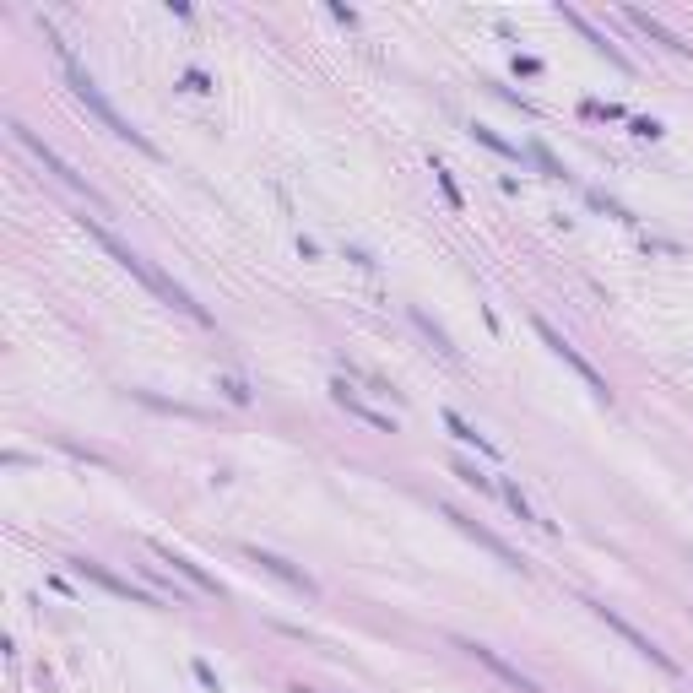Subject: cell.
Returning a JSON list of instances; mask_svg holds the SVG:
<instances>
[{
  "label": "cell",
  "instance_id": "1",
  "mask_svg": "<svg viewBox=\"0 0 693 693\" xmlns=\"http://www.w3.org/2000/svg\"><path fill=\"white\" fill-rule=\"evenodd\" d=\"M81 228H87V233H92V239H98V244H103V249H108V255H114V260H119V266L130 271V276H141V282H146V287H152V293H157L163 304H173V309H184V314H195V320H211V314H206V309H201V304H195V298L184 293V287H173V282H168V276H163V271H157L152 260H141V255H136L130 244H119V239H114V233H108V228L98 222V217H81Z\"/></svg>",
  "mask_w": 693,
  "mask_h": 693
},
{
  "label": "cell",
  "instance_id": "2",
  "mask_svg": "<svg viewBox=\"0 0 693 693\" xmlns=\"http://www.w3.org/2000/svg\"><path fill=\"white\" fill-rule=\"evenodd\" d=\"M49 38H54V33H49ZM54 54H60V65H65V76H70V92H76V98H81V103H87L98 119H103V130H114L119 141H130V146H141V152H157V146H152V141H146V136H141V130H136V125H130V119H125V114H119V108L103 98V87H98V81H92V76L76 65V54H70L60 38H54Z\"/></svg>",
  "mask_w": 693,
  "mask_h": 693
},
{
  "label": "cell",
  "instance_id": "3",
  "mask_svg": "<svg viewBox=\"0 0 693 693\" xmlns=\"http://www.w3.org/2000/svg\"><path fill=\"white\" fill-rule=\"evenodd\" d=\"M11 130H16V141H22V146H27V152H33V157H38V163H43L49 173H60V179H65V184H70L76 195H87V201H92V206L103 211V201H98V190H92V184H87V179H81V173H76V168H70L65 157H54V152H49V146H43V141H38V136H33L27 125H11Z\"/></svg>",
  "mask_w": 693,
  "mask_h": 693
},
{
  "label": "cell",
  "instance_id": "4",
  "mask_svg": "<svg viewBox=\"0 0 693 693\" xmlns=\"http://www.w3.org/2000/svg\"><path fill=\"white\" fill-rule=\"evenodd\" d=\"M585 607H591V613H596V618H602V623H607V629H618V634H623V640H629V645H634V651H640V656H651V661H656V667H661V672H672V678H678V672H683V667H678V661H672V656H667V651H661V645H656V640H645V634H640V629H634V623H623V618H618V613H613V607H602V602H585Z\"/></svg>",
  "mask_w": 693,
  "mask_h": 693
},
{
  "label": "cell",
  "instance_id": "5",
  "mask_svg": "<svg viewBox=\"0 0 693 693\" xmlns=\"http://www.w3.org/2000/svg\"><path fill=\"white\" fill-rule=\"evenodd\" d=\"M531 325H537V336H542V342H548V347H553V352H558V358H564V363H569V369H575V374H580V379H585V385L596 390V396H602V401H613L607 379H602V374H596V369H591V363H585V358H580V352H575V347H569V342H564V336H558V331L548 325V320H542V314H537Z\"/></svg>",
  "mask_w": 693,
  "mask_h": 693
},
{
  "label": "cell",
  "instance_id": "6",
  "mask_svg": "<svg viewBox=\"0 0 693 693\" xmlns=\"http://www.w3.org/2000/svg\"><path fill=\"white\" fill-rule=\"evenodd\" d=\"M70 569H76V575H87L92 585H103L108 596H125L130 607H157V602H152L146 591H136V585H125V580H114V575H108V569H103L98 558H70Z\"/></svg>",
  "mask_w": 693,
  "mask_h": 693
},
{
  "label": "cell",
  "instance_id": "7",
  "mask_svg": "<svg viewBox=\"0 0 693 693\" xmlns=\"http://www.w3.org/2000/svg\"><path fill=\"white\" fill-rule=\"evenodd\" d=\"M461 651H466V656H477V661H482V667H488L493 678H504V683H510L515 693H537V683H531L526 672H515V667H510V661H504L499 651H488V645H461Z\"/></svg>",
  "mask_w": 693,
  "mask_h": 693
},
{
  "label": "cell",
  "instance_id": "8",
  "mask_svg": "<svg viewBox=\"0 0 693 693\" xmlns=\"http://www.w3.org/2000/svg\"><path fill=\"white\" fill-rule=\"evenodd\" d=\"M244 553H249V564H260L266 575H276V580H287L293 591H304V596H314V580H309L304 569H293L287 558H276V553H260V548H244Z\"/></svg>",
  "mask_w": 693,
  "mask_h": 693
},
{
  "label": "cell",
  "instance_id": "9",
  "mask_svg": "<svg viewBox=\"0 0 693 693\" xmlns=\"http://www.w3.org/2000/svg\"><path fill=\"white\" fill-rule=\"evenodd\" d=\"M445 515H450V520H461V526H466V531H472V537H477V542H482V548H488V553H499V564H510V569H526V564H520V553H515V548H504V542H499V537H493V531H482V526H477V520H466V515H461V510H445Z\"/></svg>",
  "mask_w": 693,
  "mask_h": 693
},
{
  "label": "cell",
  "instance_id": "10",
  "mask_svg": "<svg viewBox=\"0 0 693 693\" xmlns=\"http://www.w3.org/2000/svg\"><path fill=\"white\" fill-rule=\"evenodd\" d=\"M152 553H157L163 564H173V569H179V575H184L190 585H201V591H211V596H222V585H217V580H211V575H206L201 564H190L184 553H173V548H152Z\"/></svg>",
  "mask_w": 693,
  "mask_h": 693
},
{
  "label": "cell",
  "instance_id": "11",
  "mask_svg": "<svg viewBox=\"0 0 693 693\" xmlns=\"http://www.w3.org/2000/svg\"><path fill=\"white\" fill-rule=\"evenodd\" d=\"M331 390H336V401H342V407H347L352 417H363V423H369V428H379V434H396V423H390L385 412H374V407H363V401H352V390H347V379H336Z\"/></svg>",
  "mask_w": 693,
  "mask_h": 693
},
{
  "label": "cell",
  "instance_id": "12",
  "mask_svg": "<svg viewBox=\"0 0 693 693\" xmlns=\"http://www.w3.org/2000/svg\"><path fill=\"white\" fill-rule=\"evenodd\" d=\"M629 22H634V27H645V33H651L656 43H667V49H678V54H693V43H683L678 33H667V27H661V22L651 16V11H629Z\"/></svg>",
  "mask_w": 693,
  "mask_h": 693
},
{
  "label": "cell",
  "instance_id": "13",
  "mask_svg": "<svg viewBox=\"0 0 693 693\" xmlns=\"http://www.w3.org/2000/svg\"><path fill=\"white\" fill-rule=\"evenodd\" d=\"M564 16H569V22H575V27H580V33H585V38H591V43H596V49H602V54H607L613 65H618V70H629V60H623V54H618V49L607 43V33H596V27H591V22L580 16V11H564Z\"/></svg>",
  "mask_w": 693,
  "mask_h": 693
},
{
  "label": "cell",
  "instance_id": "14",
  "mask_svg": "<svg viewBox=\"0 0 693 693\" xmlns=\"http://www.w3.org/2000/svg\"><path fill=\"white\" fill-rule=\"evenodd\" d=\"M445 428H450L455 439H466V445H477V455H499V450H493V445H488V439H482V434H477V428H472V423L461 417V412H445Z\"/></svg>",
  "mask_w": 693,
  "mask_h": 693
},
{
  "label": "cell",
  "instance_id": "15",
  "mask_svg": "<svg viewBox=\"0 0 693 693\" xmlns=\"http://www.w3.org/2000/svg\"><path fill=\"white\" fill-rule=\"evenodd\" d=\"M412 320H417V325H423V331H428V336H434V347H439V352H445V358H450V363H455V347H450V342H445V331H439V325H434V320H428V314H423V309H412Z\"/></svg>",
  "mask_w": 693,
  "mask_h": 693
},
{
  "label": "cell",
  "instance_id": "16",
  "mask_svg": "<svg viewBox=\"0 0 693 693\" xmlns=\"http://www.w3.org/2000/svg\"><path fill=\"white\" fill-rule=\"evenodd\" d=\"M472 136H477V141H482V146H493V152H504V157H515V146H510V141H499V136H493V130H488V125H477V130H472Z\"/></svg>",
  "mask_w": 693,
  "mask_h": 693
},
{
  "label": "cell",
  "instance_id": "17",
  "mask_svg": "<svg viewBox=\"0 0 693 693\" xmlns=\"http://www.w3.org/2000/svg\"><path fill=\"white\" fill-rule=\"evenodd\" d=\"M455 477H461V482H472V488H482V493L493 488V482H488V477H482L477 466H466V461H455Z\"/></svg>",
  "mask_w": 693,
  "mask_h": 693
},
{
  "label": "cell",
  "instance_id": "18",
  "mask_svg": "<svg viewBox=\"0 0 693 693\" xmlns=\"http://www.w3.org/2000/svg\"><path fill=\"white\" fill-rule=\"evenodd\" d=\"M195 678H201V688H206V693H222V683H217V672H211L206 661H195Z\"/></svg>",
  "mask_w": 693,
  "mask_h": 693
},
{
  "label": "cell",
  "instance_id": "19",
  "mask_svg": "<svg viewBox=\"0 0 693 693\" xmlns=\"http://www.w3.org/2000/svg\"><path fill=\"white\" fill-rule=\"evenodd\" d=\"M504 499H510V510H515V515H520V520H531V504H526V499H520V488H504Z\"/></svg>",
  "mask_w": 693,
  "mask_h": 693
},
{
  "label": "cell",
  "instance_id": "20",
  "mask_svg": "<svg viewBox=\"0 0 693 693\" xmlns=\"http://www.w3.org/2000/svg\"><path fill=\"white\" fill-rule=\"evenodd\" d=\"M434 173H439V184H445V195H450V206H461V190H455V179H450L445 168H434Z\"/></svg>",
  "mask_w": 693,
  "mask_h": 693
},
{
  "label": "cell",
  "instance_id": "21",
  "mask_svg": "<svg viewBox=\"0 0 693 693\" xmlns=\"http://www.w3.org/2000/svg\"><path fill=\"white\" fill-rule=\"evenodd\" d=\"M184 87H190V92H211V81H206L201 70H190V76H184Z\"/></svg>",
  "mask_w": 693,
  "mask_h": 693
},
{
  "label": "cell",
  "instance_id": "22",
  "mask_svg": "<svg viewBox=\"0 0 693 693\" xmlns=\"http://www.w3.org/2000/svg\"><path fill=\"white\" fill-rule=\"evenodd\" d=\"M298 693H314V688H298Z\"/></svg>",
  "mask_w": 693,
  "mask_h": 693
}]
</instances>
